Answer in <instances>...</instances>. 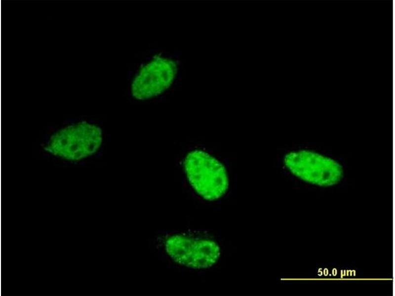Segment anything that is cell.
Segmentation results:
<instances>
[{"mask_svg": "<svg viewBox=\"0 0 395 296\" xmlns=\"http://www.w3.org/2000/svg\"><path fill=\"white\" fill-rule=\"evenodd\" d=\"M284 163L290 172L312 184L327 186L338 183L343 170L335 161L309 150H299L287 154Z\"/></svg>", "mask_w": 395, "mask_h": 296, "instance_id": "3957f363", "label": "cell"}, {"mask_svg": "<svg viewBox=\"0 0 395 296\" xmlns=\"http://www.w3.org/2000/svg\"><path fill=\"white\" fill-rule=\"evenodd\" d=\"M102 142L101 129L95 125L82 122L54 134L46 149L55 155L76 161L94 153Z\"/></svg>", "mask_w": 395, "mask_h": 296, "instance_id": "7a4b0ae2", "label": "cell"}, {"mask_svg": "<svg viewBox=\"0 0 395 296\" xmlns=\"http://www.w3.org/2000/svg\"><path fill=\"white\" fill-rule=\"evenodd\" d=\"M184 169L191 186L205 200L215 201L222 197L229 187L224 165L214 157L200 150L186 156Z\"/></svg>", "mask_w": 395, "mask_h": 296, "instance_id": "6da1fadb", "label": "cell"}, {"mask_svg": "<svg viewBox=\"0 0 395 296\" xmlns=\"http://www.w3.org/2000/svg\"><path fill=\"white\" fill-rule=\"evenodd\" d=\"M177 72L175 62L156 56L142 67L134 78L131 85L133 96L138 100H146L161 94L172 84Z\"/></svg>", "mask_w": 395, "mask_h": 296, "instance_id": "5b68a950", "label": "cell"}, {"mask_svg": "<svg viewBox=\"0 0 395 296\" xmlns=\"http://www.w3.org/2000/svg\"><path fill=\"white\" fill-rule=\"evenodd\" d=\"M164 247L175 262L195 269L212 267L218 261L221 255L220 248L215 241L182 234L168 237Z\"/></svg>", "mask_w": 395, "mask_h": 296, "instance_id": "277c9868", "label": "cell"}]
</instances>
